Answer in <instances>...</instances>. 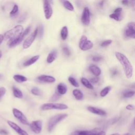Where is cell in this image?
<instances>
[{"label": "cell", "instance_id": "cell-27", "mask_svg": "<svg viewBox=\"0 0 135 135\" xmlns=\"http://www.w3.org/2000/svg\"><path fill=\"white\" fill-rule=\"evenodd\" d=\"M110 90H111V86H108L105 87L100 92V96L101 97H105L109 93V92L110 91Z\"/></svg>", "mask_w": 135, "mask_h": 135}, {"label": "cell", "instance_id": "cell-50", "mask_svg": "<svg viewBox=\"0 0 135 135\" xmlns=\"http://www.w3.org/2000/svg\"><path fill=\"white\" fill-rule=\"evenodd\" d=\"M2 77H3V75L1 74H0V80L2 78Z\"/></svg>", "mask_w": 135, "mask_h": 135}, {"label": "cell", "instance_id": "cell-17", "mask_svg": "<svg viewBox=\"0 0 135 135\" xmlns=\"http://www.w3.org/2000/svg\"><path fill=\"white\" fill-rule=\"evenodd\" d=\"M89 71L95 76H98L100 75L101 73V71L100 69L97 65H91L89 67Z\"/></svg>", "mask_w": 135, "mask_h": 135}, {"label": "cell", "instance_id": "cell-24", "mask_svg": "<svg viewBox=\"0 0 135 135\" xmlns=\"http://www.w3.org/2000/svg\"><path fill=\"white\" fill-rule=\"evenodd\" d=\"M81 81V82H82V84L84 86H85L86 88H88L89 89H91V90L93 89V85L91 84L90 82L88 79H86V78H82Z\"/></svg>", "mask_w": 135, "mask_h": 135}, {"label": "cell", "instance_id": "cell-42", "mask_svg": "<svg viewBox=\"0 0 135 135\" xmlns=\"http://www.w3.org/2000/svg\"><path fill=\"white\" fill-rule=\"evenodd\" d=\"M94 135H105V133L104 131L101 130V131L97 132Z\"/></svg>", "mask_w": 135, "mask_h": 135}, {"label": "cell", "instance_id": "cell-19", "mask_svg": "<svg viewBox=\"0 0 135 135\" xmlns=\"http://www.w3.org/2000/svg\"><path fill=\"white\" fill-rule=\"evenodd\" d=\"M57 90L60 94L63 95L66 93L68 88L64 83H60L57 86Z\"/></svg>", "mask_w": 135, "mask_h": 135}, {"label": "cell", "instance_id": "cell-44", "mask_svg": "<svg viewBox=\"0 0 135 135\" xmlns=\"http://www.w3.org/2000/svg\"><path fill=\"white\" fill-rule=\"evenodd\" d=\"M69 135H79L78 131H75L71 133Z\"/></svg>", "mask_w": 135, "mask_h": 135}, {"label": "cell", "instance_id": "cell-29", "mask_svg": "<svg viewBox=\"0 0 135 135\" xmlns=\"http://www.w3.org/2000/svg\"><path fill=\"white\" fill-rule=\"evenodd\" d=\"M31 93L35 95H37V96H40L41 95V92L40 91V90L36 87H34L31 90Z\"/></svg>", "mask_w": 135, "mask_h": 135}, {"label": "cell", "instance_id": "cell-23", "mask_svg": "<svg viewBox=\"0 0 135 135\" xmlns=\"http://www.w3.org/2000/svg\"><path fill=\"white\" fill-rule=\"evenodd\" d=\"M72 93H73V94L76 100H82L83 98V94L80 90L74 89Z\"/></svg>", "mask_w": 135, "mask_h": 135}, {"label": "cell", "instance_id": "cell-32", "mask_svg": "<svg viewBox=\"0 0 135 135\" xmlns=\"http://www.w3.org/2000/svg\"><path fill=\"white\" fill-rule=\"evenodd\" d=\"M112 42V41L111 40H105V41H103L100 45L102 47H106L108 45H109L110 44H111V43Z\"/></svg>", "mask_w": 135, "mask_h": 135}, {"label": "cell", "instance_id": "cell-25", "mask_svg": "<svg viewBox=\"0 0 135 135\" xmlns=\"http://www.w3.org/2000/svg\"><path fill=\"white\" fill-rule=\"evenodd\" d=\"M68 35V27L65 26L62 28L61 31V37L62 40H65Z\"/></svg>", "mask_w": 135, "mask_h": 135}, {"label": "cell", "instance_id": "cell-20", "mask_svg": "<svg viewBox=\"0 0 135 135\" xmlns=\"http://www.w3.org/2000/svg\"><path fill=\"white\" fill-rule=\"evenodd\" d=\"M57 55V52L56 51H53L51 52H50L46 59V61L48 63H52L56 59Z\"/></svg>", "mask_w": 135, "mask_h": 135}, {"label": "cell", "instance_id": "cell-21", "mask_svg": "<svg viewBox=\"0 0 135 135\" xmlns=\"http://www.w3.org/2000/svg\"><path fill=\"white\" fill-rule=\"evenodd\" d=\"M13 92L14 97L17 98L22 99L23 97V95L22 91L19 89L14 86H13Z\"/></svg>", "mask_w": 135, "mask_h": 135}, {"label": "cell", "instance_id": "cell-2", "mask_svg": "<svg viewBox=\"0 0 135 135\" xmlns=\"http://www.w3.org/2000/svg\"><path fill=\"white\" fill-rule=\"evenodd\" d=\"M24 28L21 25H17L13 27L12 29L6 32L4 35V39L5 40H13L23 32Z\"/></svg>", "mask_w": 135, "mask_h": 135}, {"label": "cell", "instance_id": "cell-34", "mask_svg": "<svg viewBox=\"0 0 135 135\" xmlns=\"http://www.w3.org/2000/svg\"><path fill=\"white\" fill-rule=\"evenodd\" d=\"M60 98V96L57 93H55L51 97L50 100L51 101H55L56 100H57L59 99Z\"/></svg>", "mask_w": 135, "mask_h": 135}, {"label": "cell", "instance_id": "cell-11", "mask_svg": "<svg viewBox=\"0 0 135 135\" xmlns=\"http://www.w3.org/2000/svg\"><path fill=\"white\" fill-rule=\"evenodd\" d=\"M30 126L33 132L38 134L40 133L42 131V122L40 120L33 121L30 123Z\"/></svg>", "mask_w": 135, "mask_h": 135}, {"label": "cell", "instance_id": "cell-4", "mask_svg": "<svg viewBox=\"0 0 135 135\" xmlns=\"http://www.w3.org/2000/svg\"><path fill=\"white\" fill-rule=\"evenodd\" d=\"M68 108L67 105L63 103H46L43 104L41 107V109L43 111L49 110L52 109L65 110Z\"/></svg>", "mask_w": 135, "mask_h": 135}, {"label": "cell", "instance_id": "cell-15", "mask_svg": "<svg viewBox=\"0 0 135 135\" xmlns=\"http://www.w3.org/2000/svg\"><path fill=\"white\" fill-rule=\"evenodd\" d=\"M39 81L46 82V83H53L55 81V79L52 76L47 75H42L37 77Z\"/></svg>", "mask_w": 135, "mask_h": 135}, {"label": "cell", "instance_id": "cell-36", "mask_svg": "<svg viewBox=\"0 0 135 135\" xmlns=\"http://www.w3.org/2000/svg\"><path fill=\"white\" fill-rule=\"evenodd\" d=\"M102 59V57L99 55H96V56H93L92 57V60L94 62H98L101 61Z\"/></svg>", "mask_w": 135, "mask_h": 135}, {"label": "cell", "instance_id": "cell-22", "mask_svg": "<svg viewBox=\"0 0 135 135\" xmlns=\"http://www.w3.org/2000/svg\"><path fill=\"white\" fill-rule=\"evenodd\" d=\"M13 79L14 80L18 82V83H22L25 82L27 80V79L26 77L22 75H20V74H16L13 76Z\"/></svg>", "mask_w": 135, "mask_h": 135}, {"label": "cell", "instance_id": "cell-35", "mask_svg": "<svg viewBox=\"0 0 135 135\" xmlns=\"http://www.w3.org/2000/svg\"><path fill=\"white\" fill-rule=\"evenodd\" d=\"M6 90L4 87L2 86L0 88V99L4 95V94L6 93Z\"/></svg>", "mask_w": 135, "mask_h": 135}, {"label": "cell", "instance_id": "cell-16", "mask_svg": "<svg viewBox=\"0 0 135 135\" xmlns=\"http://www.w3.org/2000/svg\"><path fill=\"white\" fill-rule=\"evenodd\" d=\"M88 110L91 113H93L99 115L104 116L107 114V113L105 111H104L101 109L96 108V107L89 106L88 107Z\"/></svg>", "mask_w": 135, "mask_h": 135}, {"label": "cell", "instance_id": "cell-47", "mask_svg": "<svg viewBox=\"0 0 135 135\" xmlns=\"http://www.w3.org/2000/svg\"><path fill=\"white\" fill-rule=\"evenodd\" d=\"M123 135H132V134H131L130 133H126L125 134H124Z\"/></svg>", "mask_w": 135, "mask_h": 135}, {"label": "cell", "instance_id": "cell-6", "mask_svg": "<svg viewBox=\"0 0 135 135\" xmlns=\"http://www.w3.org/2000/svg\"><path fill=\"white\" fill-rule=\"evenodd\" d=\"M93 46V43L88 40L87 37L85 35H82L80 40L79 47L82 51H86L92 49Z\"/></svg>", "mask_w": 135, "mask_h": 135}, {"label": "cell", "instance_id": "cell-31", "mask_svg": "<svg viewBox=\"0 0 135 135\" xmlns=\"http://www.w3.org/2000/svg\"><path fill=\"white\" fill-rule=\"evenodd\" d=\"M134 94V92L133 91H127L126 92H124L123 93V97L124 98H131L132 97H133Z\"/></svg>", "mask_w": 135, "mask_h": 135}, {"label": "cell", "instance_id": "cell-7", "mask_svg": "<svg viewBox=\"0 0 135 135\" xmlns=\"http://www.w3.org/2000/svg\"><path fill=\"white\" fill-rule=\"evenodd\" d=\"M38 34V27H37L35 30L25 40L24 42L23 43V47L24 49H26L28 48L33 43V41L35 40L36 36Z\"/></svg>", "mask_w": 135, "mask_h": 135}, {"label": "cell", "instance_id": "cell-33", "mask_svg": "<svg viewBox=\"0 0 135 135\" xmlns=\"http://www.w3.org/2000/svg\"><path fill=\"white\" fill-rule=\"evenodd\" d=\"M63 52L64 54L68 56H69L71 55V52H70V50L66 47H64L63 48Z\"/></svg>", "mask_w": 135, "mask_h": 135}, {"label": "cell", "instance_id": "cell-37", "mask_svg": "<svg viewBox=\"0 0 135 135\" xmlns=\"http://www.w3.org/2000/svg\"><path fill=\"white\" fill-rule=\"evenodd\" d=\"M43 26H42V25L40 26L39 27H38V34L40 37H41L43 35Z\"/></svg>", "mask_w": 135, "mask_h": 135}, {"label": "cell", "instance_id": "cell-13", "mask_svg": "<svg viewBox=\"0 0 135 135\" xmlns=\"http://www.w3.org/2000/svg\"><path fill=\"white\" fill-rule=\"evenodd\" d=\"M7 123L8 126L12 128L15 131H16L19 135H28L26 131L22 129L18 125H17L15 122L11 121L10 120H7Z\"/></svg>", "mask_w": 135, "mask_h": 135}, {"label": "cell", "instance_id": "cell-45", "mask_svg": "<svg viewBox=\"0 0 135 135\" xmlns=\"http://www.w3.org/2000/svg\"><path fill=\"white\" fill-rule=\"evenodd\" d=\"M4 40V37H3V35H2V34H0V45L1 44V43H2L3 41Z\"/></svg>", "mask_w": 135, "mask_h": 135}, {"label": "cell", "instance_id": "cell-1", "mask_svg": "<svg viewBox=\"0 0 135 135\" xmlns=\"http://www.w3.org/2000/svg\"><path fill=\"white\" fill-rule=\"evenodd\" d=\"M115 55L123 67L125 75L128 79L131 78L133 75V67L128 59L123 54L116 52Z\"/></svg>", "mask_w": 135, "mask_h": 135}, {"label": "cell", "instance_id": "cell-38", "mask_svg": "<svg viewBox=\"0 0 135 135\" xmlns=\"http://www.w3.org/2000/svg\"><path fill=\"white\" fill-rule=\"evenodd\" d=\"M99 80V78L98 76L92 78L90 79V82L92 83H96L98 82Z\"/></svg>", "mask_w": 135, "mask_h": 135}, {"label": "cell", "instance_id": "cell-9", "mask_svg": "<svg viewBox=\"0 0 135 135\" xmlns=\"http://www.w3.org/2000/svg\"><path fill=\"white\" fill-rule=\"evenodd\" d=\"M13 114L14 116L18 119L21 123L24 125H29V122L25 115L20 110L16 108L13 109Z\"/></svg>", "mask_w": 135, "mask_h": 135}, {"label": "cell", "instance_id": "cell-39", "mask_svg": "<svg viewBox=\"0 0 135 135\" xmlns=\"http://www.w3.org/2000/svg\"><path fill=\"white\" fill-rule=\"evenodd\" d=\"M118 73V71L116 69H113L111 70V74L112 76H114L117 75Z\"/></svg>", "mask_w": 135, "mask_h": 135}, {"label": "cell", "instance_id": "cell-5", "mask_svg": "<svg viewBox=\"0 0 135 135\" xmlns=\"http://www.w3.org/2000/svg\"><path fill=\"white\" fill-rule=\"evenodd\" d=\"M30 29H31V26H28L16 38H15L14 39H13V40H9L8 41V43H7V45L9 47H13V46L18 44L19 43H20L22 41V40L24 39V37L29 33V32L30 31Z\"/></svg>", "mask_w": 135, "mask_h": 135}, {"label": "cell", "instance_id": "cell-43", "mask_svg": "<svg viewBox=\"0 0 135 135\" xmlns=\"http://www.w3.org/2000/svg\"><path fill=\"white\" fill-rule=\"evenodd\" d=\"M121 3L124 5H128L129 1H121Z\"/></svg>", "mask_w": 135, "mask_h": 135}, {"label": "cell", "instance_id": "cell-48", "mask_svg": "<svg viewBox=\"0 0 135 135\" xmlns=\"http://www.w3.org/2000/svg\"><path fill=\"white\" fill-rule=\"evenodd\" d=\"M110 135H120L119 133H113V134H111Z\"/></svg>", "mask_w": 135, "mask_h": 135}, {"label": "cell", "instance_id": "cell-3", "mask_svg": "<svg viewBox=\"0 0 135 135\" xmlns=\"http://www.w3.org/2000/svg\"><path fill=\"white\" fill-rule=\"evenodd\" d=\"M68 115L66 113H61L55 115L52 117L49 120L48 123V130L49 132L52 131V130L54 128V127L56 126V124L66 118Z\"/></svg>", "mask_w": 135, "mask_h": 135}, {"label": "cell", "instance_id": "cell-26", "mask_svg": "<svg viewBox=\"0 0 135 135\" xmlns=\"http://www.w3.org/2000/svg\"><path fill=\"white\" fill-rule=\"evenodd\" d=\"M63 6L66 9L70 11H74V6L69 1H64L63 2Z\"/></svg>", "mask_w": 135, "mask_h": 135}, {"label": "cell", "instance_id": "cell-10", "mask_svg": "<svg viewBox=\"0 0 135 135\" xmlns=\"http://www.w3.org/2000/svg\"><path fill=\"white\" fill-rule=\"evenodd\" d=\"M43 8L45 18L50 19L53 14V9L49 1H44L43 2Z\"/></svg>", "mask_w": 135, "mask_h": 135}, {"label": "cell", "instance_id": "cell-18", "mask_svg": "<svg viewBox=\"0 0 135 135\" xmlns=\"http://www.w3.org/2000/svg\"><path fill=\"white\" fill-rule=\"evenodd\" d=\"M39 58H40V55H38L34 56L32 57L31 58L29 59L28 60H27V61H26L25 62H24L23 65L24 66H30V65L34 64V63H35L39 59Z\"/></svg>", "mask_w": 135, "mask_h": 135}, {"label": "cell", "instance_id": "cell-49", "mask_svg": "<svg viewBox=\"0 0 135 135\" xmlns=\"http://www.w3.org/2000/svg\"><path fill=\"white\" fill-rule=\"evenodd\" d=\"M1 57H2V52H1V51L0 50V59H1Z\"/></svg>", "mask_w": 135, "mask_h": 135}, {"label": "cell", "instance_id": "cell-28", "mask_svg": "<svg viewBox=\"0 0 135 135\" xmlns=\"http://www.w3.org/2000/svg\"><path fill=\"white\" fill-rule=\"evenodd\" d=\"M68 80L69 81V82L74 86L76 87V88H78L79 86V84L78 83V82H77V81L72 76H70L68 78Z\"/></svg>", "mask_w": 135, "mask_h": 135}, {"label": "cell", "instance_id": "cell-30", "mask_svg": "<svg viewBox=\"0 0 135 135\" xmlns=\"http://www.w3.org/2000/svg\"><path fill=\"white\" fill-rule=\"evenodd\" d=\"M18 11V6L17 5H14L13 7V8H12V11L10 12L9 14L12 16H14V15H15L17 13Z\"/></svg>", "mask_w": 135, "mask_h": 135}, {"label": "cell", "instance_id": "cell-8", "mask_svg": "<svg viewBox=\"0 0 135 135\" xmlns=\"http://www.w3.org/2000/svg\"><path fill=\"white\" fill-rule=\"evenodd\" d=\"M135 24L134 22L128 23L124 30V34L127 37L134 38L135 37Z\"/></svg>", "mask_w": 135, "mask_h": 135}, {"label": "cell", "instance_id": "cell-41", "mask_svg": "<svg viewBox=\"0 0 135 135\" xmlns=\"http://www.w3.org/2000/svg\"><path fill=\"white\" fill-rule=\"evenodd\" d=\"M0 133L2 134H4V135H8V132L4 129L0 130Z\"/></svg>", "mask_w": 135, "mask_h": 135}, {"label": "cell", "instance_id": "cell-14", "mask_svg": "<svg viewBox=\"0 0 135 135\" xmlns=\"http://www.w3.org/2000/svg\"><path fill=\"white\" fill-rule=\"evenodd\" d=\"M122 9L121 7H117L114 12L109 15V17L115 21H120L121 18V12Z\"/></svg>", "mask_w": 135, "mask_h": 135}, {"label": "cell", "instance_id": "cell-12", "mask_svg": "<svg viewBox=\"0 0 135 135\" xmlns=\"http://www.w3.org/2000/svg\"><path fill=\"white\" fill-rule=\"evenodd\" d=\"M81 21L83 25L85 26H88L89 25L90 22V12L89 9L86 7L83 10L82 17H81Z\"/></svg>", "mask_w": 135, "mask_h": 135}, {"label": "cell", "instance_id": "cell-40", "mask_svg": "<svg viewBox=\"0 0 135 135\" xmlns=\"http://www.w3.org/2000/svg\"><path fill=\"white\" fill-rule=\"evenodd\" d=\"M126 109L128 110H132L134 109V107L132 104H128L126 106Z\"/></svg>", "mask_w": 135, "mask_h": 135}, {"label": "cell", "instance_id": "cell-46", "mask_svg": "<svg viewBox=\"0 0 135 135\" xmlns=\"http://www.w3.org/2000/svg\"><path fill=\"white\" fill-rule=\"evenodd\" d=\"M104 2V1H102V2H100V3H99V5L100 6H102L103 5V3Z\"/></svg>", "mask_w": 135, "mask_h": 135}]
</instances>
